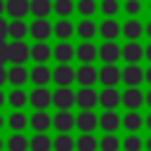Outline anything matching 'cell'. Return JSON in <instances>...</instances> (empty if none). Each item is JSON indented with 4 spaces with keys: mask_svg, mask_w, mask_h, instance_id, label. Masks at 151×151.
<instances>
[{
    "mask_svg": "<svg viewBox=\"0 0 151 151\" xmlns=\"http://www.w3.org/2000/svg\"><path fill=\"white\" fill-rule=\"evenodd\" d=\"M28 59H31V47L24 40H12L7 45V61L12 66H24Z\"/></svg>",
    "mask_w": 151,
    "mask_h": 151,
    "instance_id": "1",
    "label": "cell"
},
{
    "mask_svg": "<svg viewBox=\"0 0 151 151\" xmlns=\"http://www.w3.org/2000/svg\"><path fill=\"white\" fill-rule=\"evenodd\" d=\"M52 106H57V111H71L76 106V92L71 87H57L52 92Z\"/></svg>",
    "mask_w": 151,
    "mask_h": 151,
    "instance_id": "2",
    "label": "cell"
},
{
    "mask_svg": "<svg viewBox=\"0 0 151 151\" xmlns=\"http://www.w3.org/2000/svg\"><path fill=\"white\" fill-rule=\"evenodd\" d=\"M76 106H80V111H94V106H99V92L94 87H80L76 92Z\"/></svg>",
    "mask_w": 151,
    "mask_h": 151,
    "instance_id": "3",
    "label": "cell"
},
{
    "mask_svg": "<svg viewBox=\"0 0 151 151\" xmlns=\"http://www.w3.org/2000/svg\"><path fill=\"white\" fill-rule=\"evenodd\" d=\"M99 59L104 64H116L118 59H123V47L116 40H104L99 45Z\"/></svg>",
    "mask_w": 151,
    "mask_h": 151,
    "instance_id": "4",
    "label": "cell"
},
{
    "mask_svg": "<svg viewBox=\"0 0 151 151\" xmlns=\"http://www.w3.org/2000/svg\"><path fill=\"white\" fill-rule=\"evenodd\" d=\"M28 104L35 111H47V106H52V92L47 87H33L28 94Z\"/></svg>",
    "mask_w": 151,
    "mask_h": 151,
    "instance_id": "5",
    "label": "cell"
},
{
    "mask_svg": "<svg viewBox=\"0 0 151 151\" xmlns=\"http://www.w3.org/2000/svg\"><path fill=\"white\" fill-rule=\"evenodd\" d=\"M76 127L80 130V134H92L99 127V116L94 111H80L76 116Z\"/></svg>",
    "mask_w": 151,
    "mask_h": 151,
    "instance_id": "6",
    "label": "cell"
},
{
    "mask_svg": "<svg viewBox=\"0 0 151 151\" xmlns=\"http://www.w3.org/2000/svg\"><path fill=\"white\" fill-rule=\"evenodd\" d=\"M123 80V71L116 66V64H104L99 68V83L104 87H116L118 83Z\"/></svg>",
    "mask_w": 151,
    "mask_h": 151,
    "instance_id": "7",
    "label": "cell"
},
{
    "mask_svg": "<svg viewBox=\"0 0 151 151\" xmlns=\"http://www.w3.org/2000/svg\"><path fill=\"white\" fill-rule=\"evenodd\" d=\"M123 104V94L116 90V87H104L99 92V106L104 111H116L118 106Z\"/></svg>",
    "mask_w": 151,
    "mask_h": 151,
    "instance_id": "8",
    "label": "cell"
},
{
    "mask_svg": "<svg viewBox=\"0 0 151 151\" xmlns=\"http://www.w3.org/2000/svg\"><path fill=\"white\" fill-rule=\"evenodd\" d=\"M52 127L59 132V134H68L73 127H76V116L71 111H57L52 116Z\"/></svg>",
    "mask_w": 151,
    "mask_h": 151,
    "instance_id": "9",
    "label": "cell"
},
{
    "mask_svg": "<svg viewBox=\"0 0 151 151\" xmlns=\"http://www.w3.org/2000/svg\"><path fill=\"white\" fill-rule=\"evenodd\" d=\"M76 83H78L80 87H92L94 83H99V71H97L92 64H83V66H78V71H76Z\"/></svg>",
    "mask_w": 151,
    "mask_h": 151,
    "instance_id": "10",
    "label": "cell"
},
{
    "mask_svg": "<svg viewBox=\"0 0 151 151\" xmlns=\"http://www.w3.org/2000/svg\"><path fill=\"white\" fill-rule=\"evenodd\" d=\"M123 106L127 111H139L144 106V92L139 87H125L123 90Z\"/></svg>",
    "mask_w": 151,
    "mask_h": 151,
    "instance_id": "11",
    "label": "cell"
},
{
    "mask_svg": "<svg viewBox=\"0 0 151 151\" xmlns=\"http://www.w3.org/2000/svg\"><path fill=\"white\" fill-rule=\"evenodd\" d=\"M99 127L104 130V134H116V130L123 127V118L118 116V111H101Z\"/></svg>",
    "mask_w": 151,
    "mask_h": 151,
    "instance_id": "12",
    "label": "cell"
},
{
    "mask_svg": "<svg viewBox=\"0 0 151 151\" xmlns=\"http://www.w3.org/2000/svg\"><path fill=\"white\" fill-rule=\"evenodd\" d=\"M52 80L59 85V87H71L76 83V71L68 66V64H59L54 71H52Z\"/></svg>",
    "mask_w": 151,
    "mask_h": 151,
    "instance_id": "13",
    "label": "cell"
},
{
    "mask_svg": "<svg viewBox=\"0 0 151 151\" xmlns=\"http://www.w3.org/2000/svg\"><path fill=\"white\" fill-rule=\"evenodd\" d=\"M31 35L35 42H45L50 35H54V26L47 21V19H35L31 24Z\"/></svg>",
    "mask_w": 151,
    "mask_h": 151,
    "instance_id": "14",
    "label": "cell"
},
{
    "mask_svg": "<svg viewBox=\"0 0 151 151\" xmlns=\"http://www.w3.org/2000/svg\"><path fill=\"white\" fill-rule=\"evenodd\" d=\"M144 59V45L139 40H132V42H125L123 45V61L127 64H139Z\"/></svg>",
    "mask_w": 151,
    "mask_h": 151,
    "instance_id": "15",
    "label": "cell"
},
{
    "mask_svg": "<svg viewBox=\"0 0 151 151\" xmlns=\"http://www.w3.org/2000/svg\"><path fill=\"white\" fill-rule=\"evenodd\" d=\"M76 59L80 64H92L94 59H99V47L94 42H80L76 47Z\"/></svg>",
    "mask_w": 151,
    "mask_h": 151,
    "instance_id": "16",
    "label": "cell"
},
{
    "mask_svg": "<svg viewBox=\"0 0 151 151\" xmlns=\"http://www.w3.org/2000/svg\"><path fill=\"white\" fill-rule=\"evenodd\" d=\"M142 80H144V71L139 64H127L123 68V83L127 87H137V85H142Z\"/></svg>",
    "mask_w": 151,
    "mask_h": 151,
    "instance_id": "17",
    "label": "cell"
},
{
    "mask_svg": "<svg viewBox=\"0 0 151 151\" xmlns=\"http://www.w3.org/2000/svg\"><path fill=\"white\" fill-rule=\"evenodd\" d=\"M99 35L104 40H116L118 35H123V24H118L116 19H104L99 24Z\"/></svg>",
    "mask_w": 151,
    "mask_h": 151,
    "instance_id": "18",
    "label": "cell"
},
{
    "mask_svg": "<svg viewBox=\"0 0 151 151\" xmlns=\"http://www.w3.org/2000/svg\"><path fill=\"white\" fill-rule=\"evenodd\" d=\"M52 57H54V50H52L47 42H35V45H31V59H33L35 64H47Z\"/></svg>",
    "mask_w": 151,
    "mask_h": 151,
    "instance_id": "19",
    "label": "cell"
},
{
    "mask_svg": "<svg viewBox=\"0 0 151 151\" xmlns=\"http://www.w3.org/2000/svg\"><path fill=\"white\" fill-rule=\"evenodd\" d=\"M144 127V116L139 111H127L123 116V130H127L130 134H137Z\"/></svg>",
    "mask_w": 151,
    "mask_h": 151,
    "instance_id": "20",
    "label": "cell"
},
{
    "mask_svg": "<svg viewBox=\"0 0 151 151\" xmlns=\"http://www.w3.org/2000/svg\"><path fill=\"white\" fill-rule=\"evenodd\" d=\"M12 19H24L26 14H31V0H7V9H5Z\"/></svg>",
    "mask_w": 151,
    "mask_h": 151,
    "instance_id": "21",
    "label": "cell"
},
{
    "mask_svg": "<svg viewBox=\"0 0 151 151\" xmlns=\"http://www.w3.org/2000/svg\"><path fill=\"white\" fill-rule=\"evenodd\" d=\"M99 33V26L92 21V19H83L78 26H76V35H80L83 42H92V38Z\"/></svg>",
    "mask_w": 151,
    "mask_h": 151,
    "instance_id": "22",
    "label": "cell"
},
{
    "mask_svg": "<svg viewBox=\"0 0 151 151\" xmlns=\"http://www.w3.org/2000/svg\"><path fill=\"white\" fill-rule=\"evenodd\" d=\"M50 80H52V71H50L45 64H35V66L31 68V83H33L35 87H45Z\"/></svg>",
    "mask_w": 151,
    "mask_h": 151,
    "instance_id": "23",
    "label": "cell"
},
{
    "mask_svg": "<svg viewBox=\"0 0 151 151\" xmlns=\"http://www.w3.org/2000/svg\"><path fill=\"white\" fill-rule=\"evenodd\" d=\"M142 33H144V24H142L139 19H127V21L123 24V38H127V42L139 40Z\"/></svg>",
    "mask_w": 151,
    "mask_h": 151,
    "instance_id": "24",
    "label": "cell"
},
{
    "mask_svg": "<svg viewBox=\"0 0 151 151\" xmlns=\"http://www.w3.org/2000/svg\"><path fill=\"white\" fill-rule=\"evenodd\" d=\"M26 80H31V71H26L24 66H12L7 71V83L9 85L21 87V85H26Z\"/></svg>",
    "mask_w": 151,
    "mask_h": 151,
    "instance_id": "25",
    "label": "cell"
},
{
    "mask_svg": "<svg viewBox=\"0 0 151 151\" xmlns=\"http://www.w3.org/2000/svg\"><path fill=\"white\" fill-rule=\"evenodd\" d=\"M31 127L35 130V134H38V132H47V130L52 127V116H50L47 111H35V113L31 116Z\"/></svg>",
    "mask_w": 151,
    "mask_h": 151,
    "instance_id": "26",
    "label": "cell"
},
{
    "mask_svg": "<svg viewBox=\"0 0 151 151\" xmlns=\"http://www.w3.org/2000/svg\"><path fill=\"white\" fill-rule=\"evenodd\" d=\"M52 50H54V59H57L59 64H68V61L76 57V47H73L71 42H57Z\"/></svg>",
    "mask_w": 151,
    "mask_h": 151,
    "instance_id": "27",
    "label": "cell"
},
{
    "mask_svg": "<svg viewBox=\"0 0 151 151\" xmlns=\"http://www.w3.org/2000/svg\"><path fill=\"white\" fill-rule=\"evenodd\" d=\"M50 12H54V2L52 0H31V14L35 19H47Z\"/></svg>",
    "mask_w": 151,
    "mask_h": 151,
    "instance_id": "28",
    "label": "cell"
},
{
    "mask_svg": "<svg viewBox=\"0 0 151 151\" xmlns=\"http://www.w3.org/2000/svg\"><path fill=\"white\" fill-rule=\"evenodd\" d=\"M7 125H9L12 132H24V130L31 125V118H28L24 111H14V113L7 118Z\"/></svg>",
    "mask_w": 151,
    "mask_h": 151,
    "instance_id": "29",
    "label": "cell"
},
{
    "mask_svg": "<svg viewBox=\"0 0 151 151\" xmlns=\"http://www.w3.org/2000/svg\"><path fill=\"white\" fill-rule=\"evenodd\" d=\"M26 35H31V26L24 19H12V24H9V38L12 40H24Z\"/></svg>",
    "mask_w": 151,
    "mask_h": 151,
    "instance_id": "30",
    "label": "cell"
},
{
    "mask_svg": "<svg viewBox=\"0 0 151 151\" xmlns=\"http://www.w3.org/2000/svg\"><path fill=\"white\" fill-rule=\"evenodd\" d=\"M76 33V26L68 21V19H59L54 24V35L59 38V42H68V38Z\"/></svg>",
    "mask_w": 151,
    "mask_h": 151,
    "instance_id": "31",
    "label": "cell"
},
{
    "mask_svg": "<svg viewBox=\"0 0 151 151\" xmlns=\"http://www.w3.org/2000/svg\"><path fill=\"white\" fill-rule=\"evenodd\" d=\"M7 104H9L14 111H21V109L28 104V94H26L21 87H14V90L7 94Z\"/></svg>",
    "mask_w": 151,
    "mask_h": 151,
    "instance_id": "32",
    "label": "cell"
},
{
    "mask_svg": "<svg viewBox=\"0 0 151 151\" xmlns=\"http://www.w3.org/2000/svg\"><path fill=\"white\" fill-rule=\"evenodd\" d=\"M76 12H78L83 19H92V14L99 12V2H97V0H78V2H76Z\"/></svg>",
    "mask_w": 151,
    "mask_h": 151,
    "instance_id": "33",
    "label": "cell"
},
{
    "mask_svg": "<svg viewBox=\"0 0 151 151\" xmlns=\"http://www.w3.org/2000/svg\"><path fill=\"white\" fill-rule=\"evenodd\" d=\"M31 149V139H26L21 132H14L7 139V151H28Z\"/></svg>",
    "mask_w": 151,
    "mask_h": 151,
    "instance_id": "34",
    "label": "cell"
},
{
    "mask_svg": "<svg viewBox=\"0 0 151 151\" xmlns=\"http://www.w3.org/2000/svg\"><path fill=\"white\" fill-rule=\"evenodd\" d=\"M54 149V139H50L45 132H38L31 139V151H52Z\"/></svg>",
    "mask_w": 151,
    "mask_h": 151,
    "instance_id": "35",
    "label": "cell"
},
{
    "mask_svg": "<svg viewBox=\"0 0 151 151\" xmlns=\"http://www.w3.org/2000/svg\"><path fill=\"white\" fill-rule=\"evenodd\" d=\"M76 151H99V139L94 134H80L76 139Z\"/></svg>",
    "mask_w": 151,
    "mask_h": 151,
    "instance_id": "36",
    "label": "cell"
},
{
    "mask_svg": "<svg viewBox=\"0 0 151 151\" xmlns=\"http://www.w3.org/2000/svg\"><path fill=\"white\" fill-rule=\"evenodd\" d=\"M76 12V2L73 0H54V14L59 19H68Z\"/></svg>",
    "mask_w": 151,
    "mask_h": 151,
    "instance_id": "37",
    "label": "cell"
},
{
    "mask_svg": "<svg viewBox=\"0 0 151 151\" xmlns=\"http://www.w3.org/2000/svg\"><path fill=\"white\" fill-rule=\"evenodd\" d=\"M120 2L118 0H101L99 2V12L104 14V19H116V14L120 12Z\"/></svg>",
    "mask_w": 151,
    "mask_h": 151,
    "instance_id": "38",
    "label": "cell"
},
{
    "mask_svg": "<svg viewBox=\"0 0 151 151\" xmlns=\"http://www.w3.org/2000/svg\"><path fill=\"white\" fill-rule=\"evenodd\" d=\"M123 149V139H118L116 134H104L99 139V151H120Z\"/></svg>",
    "mask_w": 151,
    "mask_h": 151,
    "instance_id": "39",
    "label": "cell"
},
{
    "mask_svg": "<svg viewBox=\"0 0 151 151\" xmlns=\"http://www.w3.org/2000/svg\"><path fill=\"white\" fill-rule=\"evenodd\" d=\"M54 151H76V139L71 134H57L54 137Z\"/></svg>",
    "mask_w": 151,
    "mask_h": 151,
    "instance_id": "40",
    "label": "cell"
},
{
    "mask_svg": "<svg viewBox=\"0 0 151 151\" xmlns=\"http://www.w3.org/2000/svg\"><path fill=\"white\" fill-rule=\"evenodd\" d=\"M144 149V139L139 134H127L123 139V151H142Z\"/></svg>",
    "mask_w": 151,
    "mask_h": 151,
    "instance_id": "41",
    "label": "cell"
},
{
    "mask_svg": "<svg viewBox=\"0 0 151 151\" xmlns=\"http://www.w3.org/2000/svg\"><path fill=\"white\" fill-rule=\"evenodd\" d=\"M123 12L130 14V19H137V14L142 12V0H125L123 2Z\"/></svg>",
    "mask_w": 151,
    "mask_h": 151,
    "instance_id": "42",
    "label": "cell"
},
{
    "mask_svg": "<svg viewBox=\"0 0 151 151\" xmlns=\"http://www.w3.org/2000/svg\"><path fill=\"white\" fill-rule=\"evenodd\" d=\"M9 35V24L0 17V42H5V38Z\"/></svg>",
    "mask_w": 151,
    "mask_h": 151,
    "instance_id": "43",
    "label": "cell"
},
{
    "mask_svg": "<svg viewBox=\"0 0 151 151\" xmlns=\"http://www.w3.org/2000/svg\"><path fill=\"white\" fill-rule=\"evenodd\" d=\"M7 61V42H0V66Z\"/></svg>",
    "mask_w": 151,
    "mask_h": 151,
    "instance_id": "44",
    "label": "cell"
},
{
    "mask_svg": "<svg viewBox=\"0 0 151 151\" xmlns=\"http://www.w3.org/2000/svg\"><path fill=\"white\" fill-rule=\"evenodd\" d=\"M144 59L151 64V42H149V45H144Z\"/></svg>",
    "mask_w": 151,
    "mask_h": 151,
    "instance_id": "45",
    "label": "cell"
},
{
    "mask_svg": "<svg viewBox=\"0 0 151 151\" xmlns=\"http://www.w3.org/2000/svg\"><path fill=\"white\" fill-rule=\"evenodd\" d=\"M7 83V71H5V66H0V85H5Z\"/></svg>",
    "mask_w": 151,
    "mask_h": 151,
    "instance_id": "46",
    "label": "cell"
},
{
    "mask_svg": "<svg viewBox=\"0 0 151 151\" xmlns=\"http://www.w3.org/2000/svg\"><path fill=\"white\" fill-rule=\"evenodd\" d=\"M144 127H146V130H151V111L144 116Z\"/></svg>",
    "mask_w": 151,
    "mask_h": 151,
    "instance_id": "47",
    "label": "cell"
},
{
    "mask_svg": "<svg viewBox=\"0 0 151 151\" xmlns=\"http://www.w3.org/2000/svg\"><path fill=\"white\" fill-rule=\"evenodd\" d=\"M144 83H149V85H151V66L144 71Z\"/></svg>",
    "mask_w": 151,
    "mask_h": 151,
    "instance_id": "48",
    "label": "cell"
},
{
    "mask_svg": "<svg viewBox=\"0 0 151 151\" xmlns=\"http://www.w3.org/2000/svg\"><path fill=\"white\" fill-rule=\"evenodd\" d=\"M144 104L151 109V90H149V92H144Z\"/></svg>",
    "mask_w": 151,
    "mask_h": 151,
    "instance_id": "49",
    "label": "cell"
},
{
    "mask_svg": "<svg viewBox=\"0 0 151 151\" xmlns=\"http://www.w3.org/2000/svg\"><path fill=\"white\" fill-rule=\"evenodd\" d=\"M144 33L151 38V21H146V24H144Z\"/></svg>",
    "mask_w": 151,
    "mask_h": 151,
    "instance_id": "50",
    "label": "cell"
},
{
    "mask_svg": "<svg viewBox=\"0 0 151 151\" xmlns=\"http://www.w3.org/2000/svg\"><path fill=\"white\" fill-rule=\"evenodd\" d=\"M144 149H146V151H151V137H149V139H144Z\"/></svg>",
    "mask_w": 151,
    "mask_h": 151,
    "instance_id": "51",
    "label": "cell"
},
{
    "mask_svg": "<svg viewBox=\"0 0 151 151\" xmlns=\"http://www.w3.org/2000/svg\"><path fill=\"white\" fill-rule=\"evenodd\" d=\"M5 9H7V2H2V0H0V17H2V12H5Z\"/></svg>",
    "mask_w": 151,
    "mask_h": 151,
    "instance_id": "52",
    "label": "cell"
},
{
    "mask_svg": "<svg viewBox=\"0 0 151 151\" xmlns=\"http://www.w3.org/2000/svg\"><path fill=\"white\" fill-rule=\"evenodd\" d=\"M5 101H7V97H5V94H2V90H0V106H2Z\"/></svg>",
    "mask_w": 151,
    "mask_h": 151,
    "instance_id": "53",
    "label": "cell"
},
{
    "mask_svg": "<svg viewBox=\"0 0 151 151\" xmlns=\"http://www.w3.org/2000/svg\"><path fill=\"white\" fill-rule=\"evenodd\" d=\"M5 146H7V142H5V139H2V137H0V151H2V149H5Z\"/></svg>",
    "mask_w": 151,
    "mask_h": 151,
    "instance_id": "54",
    "label": "cell"
},
{
    "mask_svg": "<svg viewBox=\"0 0 151 151\" xmlns=\"http://www.w3.org/2000/svg\"><path fill=\"white\" fill-rule=\"evenodd\" d=\"M2 125H5V118H2V116H0V130H2Z\"/></svg>",
    "mask_w": 151,
    "mask_h": 151,
    "instance_id": "55",
    "label": "cell"
},
{
    "mask_svg": "<svg viewBox=\"0 0 151 151\" xmlns=\"http://www.w3.org/2000/svg\"><path fill=\"white\" fill-rule=\"evenodd\" d=\"M146 7H149V12H151V2H149V5H146Z\"/></svg>",
    "mask_w": 151,
    "mask_h": 151,
    "instance_id": "56",
    "label": "cell"
}]
</instances>
